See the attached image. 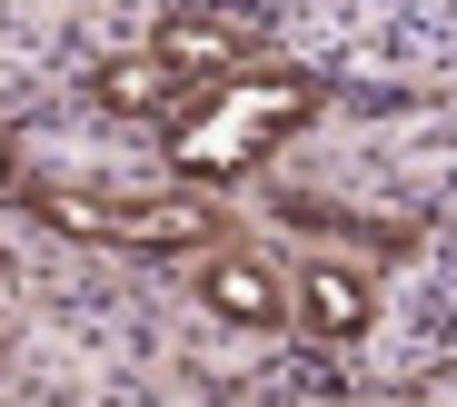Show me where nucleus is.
<instances>
[{
	"label": "nucleus",
	"instance_id": "1",
	"mask_svg": "<svg viewBox=\"0 0 457 407\" xmlns=\"http://www.w3.org/2000/svg\"><path fill=\"white\" fill-rule=\"evenodd\" d=\"M319 110V79H298V70H259V79H219L209 110H179L170 129V159H179V179H228V170H249V159H269L298 120Z\"/></svg>",
	"mask_w": 457,
	"mask_h": 407
},
{
	"label": "nucleus",
	"instance_id": "2",
	"mask_svg": "<svg viewBox=\"0 0 457 407\" xmlns=\"http://www.w3.org/2000/svg\"><path fill=\"white\" fill-rule=\"evenodd\" d=\"M50 228L70 238H110V249H189V238H209V209L199 199H70V189H40L30 199Z\"/></svg>",
	"mask_w": 457,
	"mask_h": 407
},
{
	"label": "nucleus",
	"instance_id": "3",
	"mask_svg": "<svg viewBox=\"0 0 457 407\" xmlns=\"http://www.w3.org/2000/svg\"><path fill=\"white\" fill-rule=\"evenodd\" d=\"M239 50H249V30L228 21V11H170V30H160V60H170L179 79H209V70H239Z\"/></svg>",
	"mask_w": 457,
	"mask_h": 407
},
{
	"label": "nucleus",
	"instance_id": "4",
	"mask_svg": "<svg viewBox=\"0 0 457 407\" xmlns=\"http://www.w3.org/2000/svg\"><path fill=\"white\" fill-rule=\"evenodd\" d=\"M100 110H120V120H170V110H179V70H170L160 50L110 60V70H100Z\"/></svg>",
	"mask_w": 457,
	"mask_h": 407
},
{
	"label": "nucleus",
	"instance_id": "5",
	"mask_svg": "<svg viewBox=\"0 0 457 407\" xmlns=\"http://www.w3.org/2000/svg\"><path fill=\"white\" fill-rule=\"evenodd\" d=\"M209 308L239 318V328H278L288 298H278V278H269L259 259H219V269H209Z\"/></svg>",
	"mask_w": 457,
	"mask_h": 407
},
{
	"label": "nucleus",
	"instance_id": "6",
	"mask_svg": "<svg viewBox=\"0 0 457 407\" xmlns=\"http://www.w3.org/2000/svg\"><path fill=\"white\" fill-rule=\"evenodd\" d=\"M298 318H309L319 338H358V328H368V278H348V269H309V278H298Z\"/></svg>",
	"mask_w": 457,
	"mask_h": 407
},
{
	"label": "nucleus",
	"instance_id": "7",
	"mask_svg": "<svg viewBox=\"0 0 457 407\" xmlns=\"http://www.w3.org/2000/svg\"><path fill=\"white\" fill-rule=\"evenodd\" d=\"M0 189H21V149H11V129H0Z\"/></svg>",
	"mask_w": 457,
	"mask_h": 407
}]
</instances>
